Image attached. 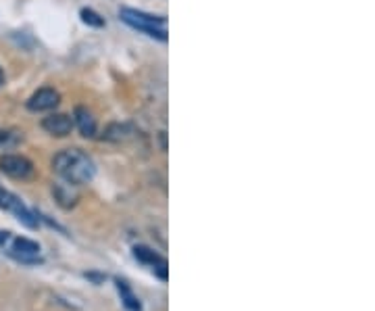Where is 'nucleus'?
I'll use <instances>...</instances> for the list:
<instances>
[{"mask_svg": "<svg viewBox=\"0 0 375 311\" xmlns=\"http://www.w3.org/2000/svg\"><path fill=\"white\" fill-rule=\"evenodd\" d=\"M52 171L63 180L73 186H82L94 180L96 175V165L90 159L88 153L82 149H65L57 153L52 159Z\"/></svg>", "mask_w": 375, "mask_h": 311, "instance_id": "1", "label": "nucleus"}, {"mask_svg": "<svg viewBox=\"0 0 375 311\" xmlns=\"http://www.w3.org/2000/svg\"><path fill=\"white\" fill-rule=\"evenodd\" d=\"M119 17L129 27H133V29H138V31H142L150 38H156L161 42L167 40V19L161 17V15H150V13L138 10V8L122 6Z\"/></svg>", "mask_w": 375, "mask_h": 311, "instance_id": "2", "label": "nucleus"}, {"mask_svg": "<svg viewBox=\"0 0 375 311\" xmlns=\"http://www.w3.org/2000/svg\"><path fill=\"white\" fill-rule=\"evenodd\" d=\"M0 209L13 213L23 226H27V228H38V215H36L31 209H27L25 203H23L17 194H13L10 190H6V188H2V186H0Z\"/></svg>", "mask_w": 375, "mask_h": 311, "instance_id": "3", "label": "nucleus"}, {"mask_svg": "<svg viewBox=\"0 0 375 311\" xmlns=\"http://www.w3.org/2000/svg\"><path fill=\"white\" fill-rule=\"evenodd\" d=\"M0 171L13 180H31L36 175L34 163L23 155H2L0 157Z\"/></svg>", "mask_w": 375, "mask_h": 311, "instance_id": "4", "label": "nucleus"}, {"mask_svg": "<svg viewBox=\"0 0 375 311\" xmlns=\"http://www.w3.org/2000/svg\"><path fill=\"white\" fill-rule=\"evenodd\" d=\"M13 245H10V257H15L17 261L21 263H40V245L29 240V238H10Z\"/></svg>", "mask_w": 375, "mask_h": 311, "instance_id": "5", "label": "nucleus"}, {"mask_svg": "<svg viewBox=\"0 0 375 311\" xmlns=\"http://www.w3.org/2000/svg\"><path fill=\"white\" fill-rule=\"evenodd\" d=\"M133 257L144 263V266H150L152 272L161 278V280H167V261L163 257H159L150 247L146 245H135L133 247Z\"/></svg>", "mask_w": 375, "mask_h": 311, "instance_id": "6", "label": "nucleus"}, {"mask_svg": "<svg viewBox=\"0 0 375 311\" xmlns=\"http://www.w3.org/2000/svg\"><path fill=\"white\" fill-rule=\"evenodd\" d=\"M61 103V96L54 88H40L38 92H34L27 101V109L34 111V113H40V111H50L54 109L57 105Z\"/></svg>", "mask_w": 375, "mask_h": 311, "instance_id": "7", "label": "nucleus"}, {"mask_svg": "<svg viewBox=\"0 0 375 311\" xmlns=\"http://www.w3.org/2000/svg\"><path fill=\"white\" fill-rule=\"evenodd\" d=\"M73 117L65 115V113H54V115H48L42 120V128L50 134V136H57V138H65L73 132Z\"/></svg>", "mask_w": 375, "mask_h": 311, "instance_id": "8", "label": "nucleus"}, {"mask_svg": "<svg viewBox=\"0 0 375 311\" xmlns=\"http://www.w3.org/2000/svg\"><path fill=\"white\" fill-rule=\"evenodd\" d=\"M52 194H54V201L63 207V209H71L78 205L80 201V192H78V186L69 184V182H59L52 186Z\"/></svg>", "mask_w": 375, "mask_h": 311, "instance_id": "9", "label": "nucleus"}, {"mask_svg": "<svg viewBox=\"0 0 375 311\" xmlns=\"http://www.w3.org/2000/svg\"><path fill=\"white\" fill-rule=\"evenodd\" d=\"M73 124L80 128L84 138H94L96 136V117L86 107H75V111H73Z\"/></svg>", "mask_w": 375, "mask_h": 311, "instance_id": "10", "label": "nucleus"}, {"mask_svg": "<svg viewBox=\"0 0 375 311\" xmlns=\"http://www.w3.org/2000/svg\"><path fill=\"white\" fill-rule=\"evenodd\" d=\"M103 138L107 143H115V145H122L133 138V126L129 124H122V122H113L105 128L103 132Z\"/></svg>", "mask_w": 375, "mask_h": 311, "instance_id": "11", "label": "nucleus"}, {"mask_svg": "<svg viewBox=\"0 0 375 311\" xmlns=\"http://www.w3.org/2000/svg\"><path fill=\"white\" fill-rule=\"evenodd\" d=\"M115 287H117V291H119V295H122V301H124L125 310L142 311V303H140V299L133 295L131 287H129L125 280H122V278H115Z\"/></svg>", "mask_w": 375, "mask_h": 311, "instance_id": "12", "label": "nucleus"}, {"mask_svg": "<svg viewBox=\"0 0 375 311\" xmlns=\"http://www.w3.org/2000/svg\"><path fill=\"white\" fill-rule=\"evenodd\" d=\"M21 140H23V136H21L19 132H13V130H0V149L8 151V149L17 147Z\"/></svg>", "mask_w": 375, "mask_h": 311, "instance_id": "13", "label": "nucleus"}, {"mask_svg": "<svg viewBox=\"0 0 375 311\" xmlns=\"http://www.w3.org/2000/svg\"><path fill=\"white\" fill-rule=\"evenodd\" d=\"M80 15H82V21L86 25H90V27H105V19L96 10H92V8H82Z\"/></svg>", "mask_w": 375, "mask_h": 311, "instance_id": "14", "label": "nucleus"}, {"mask_svg": "<svg viewBox=\"0 0 375 311\" xmlns=\"http://www.w3.org/2000/svg\"><path fill=\"white\" fill-rule=\"evenodd\" d=\"M13 236H10V232H6V230H0V247H4L8 240H10Z\"/></svg>", "mask_w": 375, "mask_h": 311, "instance_id": "15", "label": "nucleus"}, {"mask_svg": "<svg viewBox=\"0 0 375 311\" xmlns=\"http://www.w3.org/2000/svg\"><path fill=\"white\" fill-rule=\"evenodd\" d=\"M165 138H167V134L161 132V149H163V151H167V140H165Z\"/></svg>", "mask_w": 375, "mask_h": 311, "instance_id": "16", "label": "nucleus"}, {"mask_svg": "<svg viewBox=\"0 0 375 311\" xmlns=\"http://www.w3.org/2000/svg\"><path fill=\"white\" fill-rule=\"evenodd\" d=\"M4 84V73H2V69H0V86Z\"/></svg>", "mask_w": 375, "mask_h": 311, "instance_id": "17", "label": "nucleus"}]
</instances>
